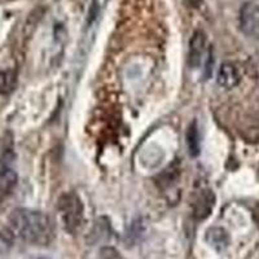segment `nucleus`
Masks as SVG:
<instances>
[{"label": "nucleus", "mask_w": 259, "mask_h": 259, "mask_svg": "<svg viewBox=\"0 0 259 259\" xmlns=\"http://www.w3.org/2000/svg\"><path fill=\"white\" fill-rule=\"evenodd\" d=\"M9 224L12 232L29 244H50L55 233L52 219L45 212L36 210H15L9 218Z\"/></svg>", "instance_id": "1"}, {"label": "nucleus", "mask_w": 259, "mask_h": 259, "mask_svg": "<svg viewBox=\"0 0 259 259\" xmlns=\"http://www.w3.org/2000/svg\"><path fill=\"white\" fill-rule=\"evenodd\" d=\"M59 211L64 227L70 233L77 232L83 221V203L74 192L64 193L59 200Z\"/></svg>", "instance_id": "2"}, {"label": "nucleus", "mask_w": 259, "mask_h": 259, "mask_svg": "<svg viewBox=\"0 0 259 259\" xmlns=\"http://www.w3.org/2000/svg\"><path fill=\"white\" fill-rule=\"evenodd\" d=\"M240 29L245 35L259 39V6L245 3L240 9Z\"/></svg>", "instance_id": "3"}, {"label": "nucleus", "mask_w": 259, "mask_h": 259, "mask_svg": "<svg viewBox=\"0 0 259 259\" xmlns=\"http://www.w3.org/2000/svg\"><path fill=\"white\" fill-rule=\"evenodd\" d=\"M215 206V194L211 189H201L194 194L192 201V212L197 221L207 218Z\"/></svg>", "instance_id": "4"}, {"label": "nucleus", "mask_w": 259, "mask_h": 259, "mask_svg": "<svg viewBox=\"0 0 259 259\" xmlns=\"http://www.w3.org/2000/svg\"><path fill=\"white\" fill-rule=\"evenodd\" d=\"M205 50H206V35L202 30H196L189 41L188 64L192 69L200 66Z\"/></svg>", "instance_id": "5"}, {"label": "nucleus", "mask_w": 259, "mask_h": 259, "mask_svg": "<svg viewBox=\"0 0 259 259\" xmlns=\"http://www.w3.org/2000/svg\"><path fill=\"white\" fill-rule=\"evenodd\" d=\"M17 184V174L9 166H0V201L12 193Z\"/></svg>", "instance_id": "6"}, {"label": "nucleus", "mask_w": 259, "mask_h": 259, "mask_svg": "<svg viewBox=\"0 0 259 259\" xmlns=\"http://www.w3.org/2000/svg\"><path fill=\"white\" fill-rule=\"evenodd\" d=\"M240 83V74L237 68L231 62H224L219 69L218 84L223 89H233Z\"/></svg>", "instance_id": "7"}, {"label": "nucleus", "mask_w": 259, "mask_h": 259, "mask_svg": "<svg viewBox=\"0 0 259 259\" xmlns=\"http://www.w3.org/2000/svg\"><path fill=\"white\" fill-rule=\"evenodd\" d=\"M187 148H188V153L192 157H197L201 152L200 144V133H198L197 122L193 121L188 126L187 130Z\"/></svg>", "instance_id": "8"}, {"label": "nucleus", "mask_w": 259, "mask_h": 259, "mask_svg": "<svg viewBox=\"0 0 259 259\" xmlns=\"http://www.w3.org/2000/svg\"><path fill=\"white\" fill-rule=\"evenodd\" d=\"M206 240L212 247L218 249V250L224 249L228 245V241H230L226 231L223 228H219V227H212V228L207 231Z\"/></svg>", "instance_id": "9"}, {"label": "nucleus", "mask_w": 259, "mask_h": 259, "mask_svg": "<svg viewBox=\"0 0 259 259\" xmlns=\"http://www.w3.org/2000/svg\"><path fill=\"white\" fill-rule=\"evenodd\" d=\"M17 84V73L15 70L0 71V95H9Z\"/></svg>", "instance_id": "10"}, {"label": "nucleus", "mask_w": 259, "mask_h": 259, "mask_svg": "<svg viewBox=\"0 0 259 259\" xmlns=\"http://www.w3.org/2000/svg\"><path fill=\"white\" fill-rule=\"evenodd\" d=\"M100 259H123V256L114 247L105 246L100 250Z\"/></svg>", "instance_id": "11"}, {"label": "nucleus", "mask_w": 259, "mask_h": 259, "mask_svg": "<svg viewBox=\"0 0 259 259\" xmlns=\"http://www.w3.org/2000/svg\"><path fill=\"white\" fill-rule=\"evenodd\" d=\"M254 217H255V221L258 222V224H259V207L255 210V212H254Z\"/></svg>", "instance_id": "12"}]
</instances>
